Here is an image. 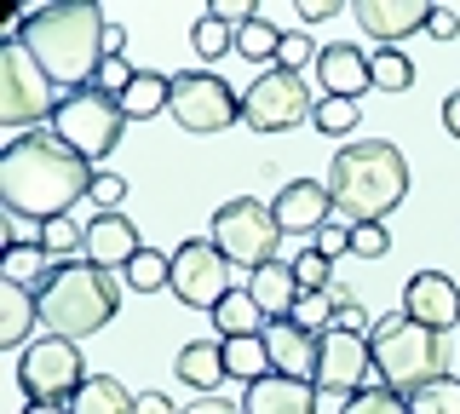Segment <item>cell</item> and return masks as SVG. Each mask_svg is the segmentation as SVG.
Listing matches in <instances>:
<instances>
[{"mask_svg": "<svg viewBox=\"0 0 460 414\" xmlns=\"http://www.w3.org/2000/svg\"><path fill=\"white\" fill-rule=\"evenodd\" d=\"M93 196V162H81L64 138L52 133H18L6 150H0V202L18 219H69V207Z\"/></svg>", "mask_w": 460, "mask_h": 414, "instance_id": "6da1fadb", "label": "cell"}, {"mask_svg": "<svg viewBox=\"0 0 460 414\" xmlns=\"http://www.w3.org/2000/svg\"><path fill=\"white\" fill-rule=\"evenodd\" d=\"M6 35H18L29 47V58L47 69L64 92H75V87H93L98 81L110 18L93 0H52V6H29Z\"/></svg>", "mask_w": 460, "mask_h": 414, "instance_id": "7a4b0ae2", "label": "cell"}, {"mask_svg": "<svg viewBox=\"0 0 460 414\" xmlns=\"http://www.w3.org/2000/svg\"><path fill=\"white\" fill-rule=\"evenodd\" d=\"M328 196L334 213L351 225H380L392 207L409 196V162L392 138H368V145H345L328 167Z\"/></svg>", "mask_w": 460, "mask_h": 414, "instance_id": "3957f363", "label": "cell"}, {"mask_svg": "<svg viewBox=\"0 0 460 414\" xmlns=\"http://www.w3.org/2000/svg\"><path fill=\"white\" fill-rule=\"evenodd\" d=\"M115 305H121V288L110 282V270H98L86 260H64L52 270L47 294H40V322H47V334L81 346L115 317Z\"/></svg>", "mask_w": 460, "mask_h": 414, "instance_id": "277c9868", "label": "cell"}, {"mask_svg": "<svg viewBox=\"0 0 460 414\" xmlns=\"http://www.w3.org/2000/svg\"><path fill=\"white\" fill-rule=\"evenodd\" d=\"M368 346H374L380 385H392V392H402V397L431 385V380H443V368H449V339H443L438 328H420L409 311H392V317L374 322Z\"/></svg>", "mask_w": 460, "mask_h": 414, "instance_id": "5b68a950", "label": "cell"}, {"mask_svg": "<svg viewBox=\"0 0 460 414\" xmlns=\"http://www.w3.org/2000/svg\"><path fill=\"white\" fill-rule=\"evenodd\" d=\"M52 133L64 138V145L75 150L81 162H93V167H98L115 145H121V133H127V110H121V98H110L104 87H75V92L58 98Z\"/></svg>", "mask_w": 460, "mask_h": 414, "instance_id": "8992f818", "label": "cell"}, {"mask_svg": "<svg viewBox=\"0 0 460 414\" xmlns=\"http://www.w3.org/2000/svg\"><path fill=\"white\" fill-rule=\"evenodd\" d=\"M58 116V81L29 58V47L18 35L0 40V121L35 133V121Z\"/></svg>", "mask_w": 460, "mask_h": 414, "instance_id": "52a82bcc", "label": "cell"}, {"mask_svg": "<svg viewBox=\"0 0 460 414\" xmlns=\"http://www.w3.org/2000/svg\"><path fill=\"white\" fill-rule=\"evenodd\" d=\"M213 248H219L230 265H242V270L253 277V270L277 265L282 225H277V213H270L265 202L236 196V202H225L219 213H213Z\"/></svg>", "mask_w": 460, "mask_h": 414, "instance_id": "ba28073f", "label": "cell"}, {"mask_svg": "<svg viewBox=\"0 0 460 414\" xmlns=\"http://www.w3.org/2000/svg\"><path fill=\"white\" fill-rule=\"evenodd\" d=\"M18 385L29 403H69V397L86 385V363H81V346L75 339H35L23 357H18Z\"/></svg>", "mask_w": 460, "mask_h": 414, "instance_id": "9c48e42d", "label": "cell"}, {"mask_svg": "<svg viewBox=\"0 0 460 414\" xmlns=\"http://www.w3.org/2000/svg\"><path fill=\"white\" fill-rule=\"evenodd\" d=\"M167 116L184 133H225L230 121H242V92H230V81H219L213 69H184V75H172Z\"/></svg>", "mask_w": 460, "mask_h": 414, "instance_id": "30bf717a", "label": "cell"}, {"mask_svg": "<svg viewBox=\"0 0 460 414\" xmlns=\"http://www.w3.org/2000/svg\"><path fill=\"white\" fill-rule=\"evenodd\" d=\"M311 116H316V104H311L305 81H299L294 69H265V75L242 92V121H248L253 133H294V127L311 121Z\"/></svg>", "mask_w": 460, "mask_h": 414, "instance_id": "8fae6325", "label": "cell"}, {"mask_svg": "<svg viewBox=\"0 0 460 414\" xmlns=\"http://www.w3.org/2000/svg\"><path fill=\"white\" fill-rule=\"evenodd\" d=\"M167 288L190 311H219V299L236 288V282H230V260L213 248V242H184V248L172 253V282Z\"/></svg>", "mask_w": 460, "mask_h": 414, "instance_id": "7c38bea8", "label": "cell"}, {"mask_svg": "<svg viewBox=\"0 0 460 414\" xmlns=\"http://www.w3.org/2000/svg\"><path fill=\"white\" fill-rule=\"evenodd\" d=\"M380 385V368H374V346L368 334H345V328H328L323 334V363H316V392L328 397H357Z\"/></svg>", "mask_w": 460, "mask_h": 414, "instance_id": "4fadbf2b", "label": "cell"}, {"mask_svg": "<svg viewBox=\"0 0 460 414\" xmlns=\"http://www.w3.org/2000/svg\"><path fill=\"white\" fill-rule=\"evenodd\" d=\"M402 311L420 328L449 334V328H460V282L443 277V270H414V277L402 282Z\"/></svg>", "mask_w": 460, "mask_h": 414, "instance_id": "5bb4252c", "label": "cell"}, {"mask_svg": "<svg viewBox=\"0 0 460 414\" xmlns=\"http://www.w3.org/2000/svg\"><path fill=\"white\" fill-rule=\"evenodd\" d=\"M144 253L138 242V225L127 213H93L86 219V242H81V260L98 265V270H127Z\"/></svg>", "mask_w": 460, "mask_h": 414, "instance_id": "9a60e30c", "label": "cell"}, {"mask_svg": "<svg viewBox=\"0 0 460 414\" xmlns=\"http://www.w3.org/2000/svg\"><path fill=\"white\" fill-rule=\"evenodd\" d=\"M277 225H282V236H316L328 219H334V196H328V184H316V179H294V184H282L277 190Z\"/></svg>", "mask_w": 460, "mask_h": 414, "instance_id": "2e32d148", "label": "cell"}, {"mask_svg": "<svg viewBox=\"0 0 460 414\" xmlns=\"http://www.w3.org/2000/svg\"><path fill=\"white\" fill-rule=\"evenodd\" d=\"M265 346H270V368L288 380H311L316 385V363H323V334H305L294 317L270 322L265 328Z\"/></svg>", "mask_w": 460, "mask_h": 414, "instance_id": "e0dca14e", "label": "cell"}, {"mask_svg": "<svg viewBox=\"0 0 460 414\" xmlns=\"http://www.w3.org/2000/svg\"><path fill=\"white\" fill-rule=\"evenodd\" d=\"M316 81H323V98H363L374 87V69H368V52H357L351 40H334V47L316 52Z\"/></svg>", "mask_w": 460, "mask_h": 414, "instance_id": "ac0fdd59", "label": "cell"}, {"mask_svg": "<svg viewBox=\"0 0 460 414\" xmlns=\"http://www.w3.org/2000/svg\"><path fill=\"white\" fill-rule=\"evenodd\" d=\"M357 23H363V35H374L380 47H397L402 35L426 30L431 23V6H414V0H357Z\"/></svg>", "mask_w": 460, "mask_h": 414, "instance_id": "d6986e66", "label": "cell"}, {"mask_svg": "<svg viewBox=\"0 0 460 414\" xmlns=\"http://www.w3.org/2000/svg\"><path fill=\"white\" fill-rule=\"evenodd\" d=\"M242 414H316V385L288 380V374H265V380L248 385Z\"/></svg>", "mask_w": 460, "mask_h": 414, "instance_id": "ffe728a7", "label": "cell"}, {"mask_svg": "<svg viewBox=\"0 0 460 414\" xmlns=\"http://www.w3.org/2000/svg\"><path fill=\"white\" fill-rule=\"evenodd\" d=\"M248 294L259 299V311H265L270 322H288V317H294V305L305 299V288H299V277H294V265H288V260L253 270V277H248Z\"/></svg>", "mask_w": 460, "mask_h": 414, "instance_id": "44dd1931", "label": "cell"}, {"mask_svg": "<svg viewBox=\"0 0 460 414\" xmlns=\"http://www.w3.org/2000/svg\"><path fill=\"white\" fill-rule=\"evenodd\" d=\"M35 322H40V294L18 288V282H0V346L6 351H29L35 346Z\"/></svg>", "mask_w": 460, "mask_h": 414, "instance_id": "7402d4cb", "label": "cell"}, {"mask_svg": "<svg viewBox=\"0 0 460 414\" xmlns=\"http://www.w3.org/2000/svg\"><path fill=\"white\" fill-rule=\"evenodd\" d=\"M52 270H58V260L40 248V242H29V236L6 242V253H0V282H18V288H29V294H47Z\"/></svg>", "mask_w": 460, "mask_h": 414, "instance_id": "603a6c76", "label": "cell"}, {"mask_svg": "<svg viewBox=\"0 0 460 414\" xmlns=\"http://www.w3.org/2000/svg\"><path fill=\"white\" fill-rule=\"evenodd\" d=\"M172 374H179L184 385H196L201 397L219 392V380H230L225 368V339H190L179 357H172Z\"/></svg>", "mask_w": 460, "mask_h": 414, "instance_id": "cb8c5ba5", "label": "cell"}, {"mask_svg": "<svg viewBox=\"0 0 460 414\" xmlns=\"http://www.w3.org/2000/svg\"><path fill=\"white\" fill-rule=\"evenodd\" d=\"M213 328H219V339H242V334H265L270 317L259 311V299L248 294V282L242 288H230L219 299V311H213Z\"/></svg>", "mask_w": 460, "mask_h": 414, "instance_id": "d4e9b609", "label": "cell"}, {"mask_svg": "<svg viewBox=\"0 0 460 414\" xmlns=\"http://www.w3.org/2000/svg\"><path fill=\"white\" fill-rule=\"evenodd\" d=\"M133 409H138V397L115 374H86V385L69 397V414H133Z\"/></svg>", "mask_w": 460, "mask_h": 414, "instance_id": "484cf974", "label": "cell"}, {"mask_svg": "<svg viewBox=\"0 0 460 414\" xmlns=\"http://www.w3.org/2000/svg\"><path fill=\"white\" fill-rule=\"evenodd\" d=\"M121 110H127V121H150V116H162V110H172V75L138 69L133 87L121 92Z\"/></svg>", "mask_w": 460, "mask_h": 414, "instance_id": "4316f807", "label": "cell"}, {"mask_svg": "<svg viewBox=\"0 0 460 414\" xmlns=\"http://www.w3.org/2000/svg\"><path fill=\"white\" fill-rule=\"evenodd\" d=\"M225 368H230V380H242V385H253V380L277 374V368H270V346H265V334L225 339Z\"/></svg>", "mask_w": 460, "mask_h": 414, "instance_id": "83f0119b", "label": "cell"}, {"mask_svg": "<svg viewBox=\"0 0 460 414\" xmlns=\"http://www.w3.org/2000/svg\"><path fill=\"white\" fill-rule=\"evenodd\" d=\"M277 52H282V30L265 18V12H259L253 23H242V30H236V58H248V64H270Z\"/></svg>", "mask_w": 460, "mask_h": 414, "instance_id": "f1b7e54d", "label": "cell"}, {"mask_svg": "<svg viewBox=\"0 0 460 414\" xmlns=\"http://www.w3.org/2000/svg\"><path fill=\"white\" fill-rule=\"evenodd\" d=\"M368 69H374V87H380V92H409L414 87V58L397 52V47L368 52Z\"/></svg>", "mask_w": 460, "mask_h": 414, "instance_id": "f546056e", "label": "cell"}, {"mask_svg": "<svg viewBox=\"0 0 460 414\" xmlns=\"http://www.w3.org/2000/svg\"><path fill=\"white\" fill-rule=\"evenodd\" d=\"M172 282V253H155V248H144L133 265H127V288L133 294H155V288H167Z\"/></svg>", "mask_w": 460, "mask_h": 414, "instance_id": "4dcf8cb0", "label": "cell"}, {"mask_svg": "<svg viewBox=\"0 0 460 414\" xmlns=\"http://www.w3.org/2000/svg\"><path fill=\"white\" fill-rule=\"evenodd\" d=\"M190 40H196V52H201L208 64H219L225 52H236V30H230L225 18H213V12H201V18H196Z\"/></svg>", "mask_w": 460, "mask_h": 414, "instance_id": "1f68e13d", "label": "cell"}, {"mask_svg": "<svg viewBox=\"0 0 460 414\" xmlns=\"http://www.w3.org/2000/svg\"><path fill=\"white\" fill-rule=\"evenodd\" d=\"M409 414H460V380H431L420 392H409Z\"/></svg>", "mask_w": 460, "mask_h": 414, "instance_id": "d6a6232c", "label": "cell"}, {"mask_svg": "<svg viewBox=\"0 0 460 414\" xmlns=\"http://www.w3.org/2000/svg\"><path fill=\"white\" fill-rule=\"evenodd\" d=\"M40 248H47L52 253V260L58 265H64L69 260V253H81V242H86V225H75V219H47V225H40Z\"/></svg>", "mask_w": 460, "mask_h": 414, "instance_id": "836d02e7", "label": "cell"}, {"mask_svg": "<svg viewBox=\"0 0 460 414\" xmlns=\"http://www.w3.org/2000/svg\"><path fill=\"white\" fill-rule=\"evenodd\" d=\"M340 414H409V397L392 392V385H368V392L345 397V409H340Z\"/></svg>", "mask_w": 460, "mask_h": 414, "instance_id": "e575fe53", "label": "cell"}, {"mask_svg": "<svg viewBox=\"0 0 460 414\" xmlns=\"http://www.w3.org/2000/svg\"><path fill=\"white\" fill-rule=\"evenodd\" d=\"M311 127H316V133H328V138L357 133V104H351V98H323L316 116H311Z\"/></svg>", "mask_w": 460, "mask_h": 414, "instance_id": "d590c367", "label": "cell"}, {"mask_svg": "<svg viewBox=\"0 0 460 414\" xmlns=\"http://www.w3.org/2000/svg\"><path fill=\"white\" fill-rule=\"evenodd\" d=\"M288 265H294V277H299V288H305V294H328V288H334V260H328V253L305 248L299 260H288Z\"/></svg>", "mask_w": 460, "mask_h": 414, "instance_id": "8d00e7d4", "label": "cell"}, {"mask_svg": "<svg viewBox=\"0 0 460 414\" xmlns=\"http://www.w3.org/2000/svg\"><path fill=\"white\" fill-rule=\"evenodd\" d=\"M334 294H305V299H299V305H294V322L299 328H305V334H316V328H334Z\"/></svg>", "mask_w": 460, "mask_h": 414, "instance_id": "74e56055", "label": "cell"}, {"mask_svg": "<svg viewBox=\"0 0 460 414\" xmlns=\"http://www.w3.org/2000/svg\"><path fill=\"white\" fill-rule=\"evenodd\" d=\"M305 64H316V47H311V35L305 30H288L282 35V52H277V69H305Z\"/></svg>", "mask_w": 460, "mask_h": 414, "instance_id": "f35d334b", "label": "cell"}, {"mask_svg": "<svg viewBox=\"0 0 460 414\" xmlns=\"http://www.w3.org/2000/svg\"><path fill=\"white\" fill-rule=\"evenodd\" d=\"M351 253H363V260H385V253H392L385 225H351Z\"/></svg>", "mask_w": 460, "mask_h": 414, "instance_id": "ab89813d", "label": "cell"}, {"mask_svg": "<svg viewBox=\"0 0 460 414\" xmlns=\"http://www.w3.org/2000/svg\"><path fill=\"white\" fill-rule=\"evenodd\" d=\"M93 202H98V213H121L127 179H115V173H104V167H98V173H93Z\"/></svg>", "mask_w": 460, "mask_h": 414, "instance_id": "60d3db41", "label": "cell"}, {"mask_svg": "<svg viewBox=\"0 0 460 414\" xmlns=\"http://www.w3.org/2000/svg\"><path fill=\"white\" fill-rule=\"evenodd\" d=\"M311 248L316 253H328V260H340V253H351V225H340V219H328L323 231L311 236Z\"/></svg>", "mask_w": 460, "mask_h": 414, "instance_id": "b9f144b4", "label": "cell"}, {"mask_svg": "<svg viewBox=\"0 0 460 414\" xmlns=\"http://www.w3.org/2000/svg\"><path fill=\"white\" fill-rule=\"evenodd\" d=\"M208 12H213V18H225L230 30H242V23H253V18H259V6H253V0H213Z\"/></svg>", "mask_w": 460, "mask_h": 414, "instance_id": "7bdbcfd3", "label": "cell"}, {"mask_svg": "<svg viewBox=\"0 0 460 414\" xmlns=\"http://www.w3.org/2000/svg\"><path fill=\"white\" fill-rule=\"evenodd\" d=\"M426 35H431V40H455V35H460V12H455V6H431Z\"/></svg>", "mask_w": 460, "mask_h": 414, "instance_id": "ee69618b", "label": "cell"}, {"mask_svg": "<svg viewBox=\"0 0 460 414\" xmlns=\"http://www.w3.org/2000/svg\"><path fill=\"white\" fill-rule=\"evenodd\" d=\"M334 0H299V23H328V18H334Z\"/></svg>", "mask_w": 460, "mask_h": 414, "instance_id": "f6af8a7d", "label": "cell"}, {"mask_svg": "<svg viewBox=\"0 0 460 414\" xmlns=\"http://www.w3.org/2000/svg\"><path fill=\"white\" fill-rule=\"evenodd\" d=\"M334 328H345V334H363V328H368L363 305H340V311H334Z\"/></svg>", "mask_w": 460, "mask_h": 414, "instance_id": "bcb514c9", "label": "cell"}, {"mask_svg": "<svg viewBox=\"0 0 460 414\" xmlns=\"http://www.w3.org/2000/svg\"><path fill=\"white\" fill-rule=\"evenodd\" d=\"M133 414H179V409H172V397H167V392H144Z\"/></svg>", "mask_w": 460, "mask_h": 414, "instance_id": "7dc6e473", "label": "cell"}, {"mask_svg": "<svg viewBox=\"0 0 460 414\" xmlns=\"http://www.w3.org/2000/svg\"><path fill=\"white\" fill-rule=\"evenodd\" d=\"M184 414H242V403H225V397H201V403H190Z\"/></svg>", "mask_w": 460, "mask_h": 414, "instance_id": "c3c4849f", "label": "cell"}, {"mask_svg": "<svg viewBox=\"0 0 460 414\" xmlns=\"http://www.w3.org/2000/svg\"><path fill=\"white\" fill-rule=\"evenodd\" d=\"M443 127H449V133L460 138V87H455L449 98H443Z\"/></svg>", "mask_w": 460, "mask_h": 414, "instance_id": "681fc988", "label": "cell"}, {"mask_svg": "<svg viewBox=\"0 0 460 414\" xmlns=\"http://www.w3.org/2000/svg\"><path fill=\"white\" fill-rule=\"evenodd\" d=\"M23 414H69V403H29Z\"/></svg>", "mask_w": 460, "mask_h": 414, "instance_id": "f907efd6", "label": "cell"}]
</instances>
